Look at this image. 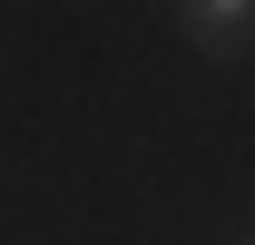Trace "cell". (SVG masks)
<instances>
[{
	"instance_id": "cell-1",
	"label": "cell",
	"mask_w": 255,
	"mask_h": 245,
	"mask_svg": "<svg viewBox=\"0 0 255 245\" xmlns=\"http://www.w3.org/2000/svg\"><path fill=\"white\" fill-rule=\"evenodd\" d=\"M177 20H187L196 49H246L255 39V0H177Z\"/></svg>"
}]
</instances>
